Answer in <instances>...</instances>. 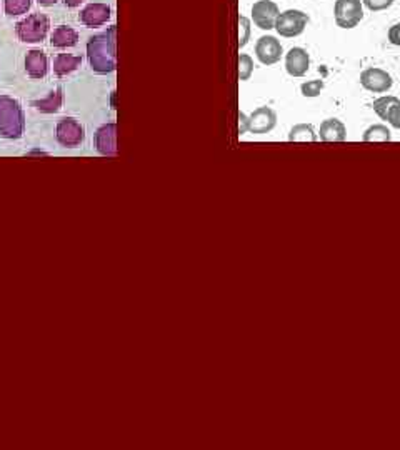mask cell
Returning a JSON list of instances; mask_svg holds the SVG:
<instances>
[{
	"instance_id": "14",
	"label": "cell",
	"mask_w": 400,
	"mask_h": 450,
	"mask_svg": "<svg viewBox=\"0 0 400 450\" xmlns=\"http://www.w3.org/2000/svg\"><path fill=\"white\" fill-rule=\"evenodd\" d=\"M319 139L322 142H345L347 139V129L342 120L338 118H327L320 124Z\"/></svg>"
},
{
	"instance_id": "22",
	"label": "cell",
	"mask_w": 400,
	"mask_h": 450,
	"mask_svg": "<svg viewBox=\"0 0 400 450\" xmlns=\"http://www.w3.org/2000/svg\"><path fill=\"white\" fill-rule=\"evenodd\" d=\"M7 16H22V13L29 12L32 6V0H4Z\"/></svg>"
},
{
	"instance_id": "8",
	"label": "cell",
	"mask_w": 400,
	"mask_h": 450,
	"mask_svg": "<svg viewBox=\"0 0 400 450\" xmlns=\"http://www.w3.org/2000/svg\"><path fill=\"white\" fill-rule=\"evenodd\" d=\"M256 55L262 65H274L284 55V47L274 35H262L256 44Z\"/></svg>"
},
{
	"instance_id": "19",
	"label": "cell",
	"mask_w": 400,
	"mask_h": 450,
	"mask_svg": "<svg viewBox=\"0 0 400 450\" xmlns=\"http://www.w3.org/2000/svg\"><path fill=\"white\" fill-rule=\"evenodd\" d=\"M289 140L290 142H315L319 140V135L315 134L314 127L310 124H297L292 127Z\"/></svg>"
},
{
	"instance_id": "9",
	"label": "cell",
	"mask_w": 400,
	"mask_h": 450,
	"mask_svg": "<svg viewBox=\"0 0 400 450\" xmlns=\"http://www.w3.org/2000/svg\"><path fill=\"white\" fill-rule=\"evenodd\" d=\"M84 137H86L84 127L75 118H62L57 124V140L64 147H70V149L77 147L82 144Z\"/></svg>"
},
{
	"instance_id": "28",
	"label": "cell",
	"mask_w": 400,
	"mask_h": 450,
	"mask_svg": "<svg viewBox=\"0 0 400 450\" xmlns=\"http://www.w3.org/2000/svg\"><path fill=\"white\" fill-rule=\"evenodd\" d=\"M387 37H389L390 44L400 47V22L395 23V26H392V27L389 28Z\"/></svg>"
},
{
	"instance_id": "7",
	"label": "cell",
	"mask_w": 400,
	"mask_h": 450,
	"mask_svg": "<svg viewBox=\"0 0 400 450\" xmlns=\"http://www.w3.org/2000/svg\"><path fill=\"white\" fill-rule=\"evenodd\" d=\"M279 6L272 0H258L252 6V22L261 30H272L279 17Z\"/></svg>"
},
{
	"instance_id": "24",
	"label": "cell",
	"mask_w": 400,
	"mask_h": 450,
	"mask_svg": "<svg viewBox=\"0 0 400 450\" xmlns=\"http://www.w3.org/2000/svg\"><path fill=\"white\" fill-rule=\"evenodd\" d=\"M253 72V60L251 55L240 54L239 55V77L240 80H248Z\"/></svg>"
},
{
	"instance_id": "1",
	"label": "cell",
	"mask_w": 400,
	"mask_h": 450,
	"mask_svg": "<svg viewBox=\"0 0 400 450\" xmlns=\"http://www.w3.org/2000/svg\"><path fill=\"white\" fill-rule=\"evenodd\" d=\"M87 59L93 72L110 74L117 69V26L87 42Z\"/></svg>"
},
{
	"instance_id": "12",
	"label": "cell",
	"mask_w": 400,
	"mask_h": 450,
	"mask_svg": "<svg viewBox=\"0 0 400 450\" xmlns=\"http://www.w3.org/2000/svg\"><path fill=\"white\" fill-rule=\"evenodd\" d=\"M96 147L98 154L110 155L117 154V124L110 122V124L102 125L96 134Z\"/></svg>"
},
{
	"instance_id": "15",
	"label": "cell",
	"mask_w": 400,
	"mask_h": 450,
	"mask_svg": "<svg viewBox=\"0 0 400 450\" xmlns=\"http://www.w3.org/2000/svg\"><path fill=\"white\" fill-rule=\"evenodd\" d=\"M25 70L32 79H42L49 72V60L47 55L39 49L30 50L25 57Z\"/></svg>"
},
{
	"instance_id": "10",
	"label": "cell",
	"mask_w": 400,
	"mask_h": 450,
	"mask_svg": "<svg viewBox=\"0 0 400 450\" xmlns=\"http://www.w3.org/2000/svg\"><path fill=\"white\" fill-rule=\"evenodd\" d=\"M277 125V113L270 107H258L248 116V132L252 134H267Z\"/></svg>"
},
{
	"instance_id": "21",
	"label": "cell",
	"mask_w": 400,
	"mask_h": 450,
	"mask_svg": "<svg viewBox=\"0 0 400 450\" xmlns=\"http://www.w3.org/2000/svg\"><path fill=\"white\" fill-rule=\"evenodd\" d=\"M400 102L397 97L394 96H382L379 99H375L374 103H372V107H374V112L377 113V116L382 118V120H385L387 118V112L390 111V107L394 106V103Z\"/></svg>"
},
{
	"instance_id": "31",
	"label": "cell",
	"mask_w": 400,
	"mask_h": 450,
	"mask_svg": "<svg viewBox=\"0 0 400 450\" xmlns=\"http://www.w3.org/2000/svg\"><path fill=\"white\" fill-rule=\"evenodd\" d=\"M37 2H39L40 6L49 7V6H54V4H57V0H37Z\"/></svg>"
},
{
	"instance_id": "6",
	"label": "cell",
	"mask_w": 400,
	"mask_h": 450,
	"mask_svg": "<svg viewBox=\"0 0 400 450\" xmlns=\"http://www.w3.org/2000/svg\"><path fill=\"white\" fill-rule=\"evenodd\" d=\"M392 84H394L392 75L384 69L370 67V69H365L364 72L360 74V85L365 90H369V92L384 94L392 89Z\"/></svg>"
},
{
	"instance_id": "30",
	"label": "cell",
	"mask_w": 400,
	"mask_h": 450,
	"mask_svg": "<svg viewBox=\"0 0 400 450\" xmlns=\"http://www.w3.org/2000/svg\"><path fill=\"white\" fill-rule=\"evenodd\" d=\"M82 2H84V0H65V6L70 7V9H74V7H79Z\"/></svg>"
},
{
	"instance_id": "26",
	"label": "cell",
	"mask_w": 400,
	"mask_h": 450,
	"mask_svg": "<svg viewBox=\"0 0 400 450\" xmlns=\"http://www.w3.org/2000/svg\"><path fill=\"white\" fill-rule=\"evenodd\" d=\"M395 0H362V4L369 9L370 12H382L394 6Z\"/></svg>"
},
{
	"instance_id": "13",
	"label": "cell",
	"mask_w": 400,
	"mask_h": 450,
	"mask_svg": "<svg viewBox=\"0 0 400 450\" xmlns=\"http://www.w3.org/2000/svg\"><path fill=\"white\" fill-rule=\"evenodd\" d=\"M110 18V7L107 4H88V6L80 12L79 21L86 27H98L103 26Z\"/></svg>"
},
{
	"instance_id": "4",
	"label": "cell",
	"mask_w": 400,
	"mask_h": 450,
	"mask_svg": "<svg viewBox=\"0 0 400 450\" xmlns=\"http://www.w3.org/2000/svg\"><path fill=\"white\" fill-rule=\"evenodd\" d=\"M309 21L310 18L305 12L297 11V9H290V11L279 13L274 28L280 37H285V39H294V37H299L304 34Z\"/></svg>"
},
{
	"instance_id": "2",
	"label": "cell",
	"mask_w": 400,
	"mask_h": 450,
	"mask_svg": "<svg viewBox=\"0 0 400 450\" xmlns=\"http://www.w3.org/2000/svg\"><path fill=\"white\" fill-rule=\"evenodd\" d=\"M23 111L16 99L0 97V135L6 139H21L23 134Z\"/></svg>"
},
{
	"instance_id": "27",
	"label": "cell",
	"mask_w": 400,
	"mask_h": 450,
	"mask_svg": "<svg viewBox=\"0 0 400 450\" xmlns=\"http://www.w3.org/2000/svg\"><path fill=\"white\" fill-rule=\"evenodd\" d=\"M385 120H387L389 124L394 127V129L400 130V102L394 103V106L390 107V111L387 112V118H385Z\"/></svg>"
},
{
	"instance_id": "5",
	"label": "cell",
	"mask_w": 400,
	"mask_h": 450,
	"mask_svg": "<svg viewBox=\"0 0 400 450\" xmlns=\"http://www.w3.org/2000/svg\"><path fill=\"white\" fill-rule=\"evenodd\" d=\"M333 18L341 28H354L364 18V4L362 0H336Z\"/></svg>"
},
{
	"instance_id": "25",
	"label": "cell",
	"mask_w": 400,
	"mask_h": 450,
	"mask_svg": "<svg viewBox=\"0 0 400 450\" xmlns=\"http://www.w3.org/2000/svg\"><path fill=\"white\" fill-rule=\"evenodd\" d=\"M251 34H252V28H251V21L247 17L240 16L239 17V47L247 45V42L251 40Z\"/></svg>"
},
{
	"instance_id": "3",
	"label": "cell",
	"mask_w": 400,
	"mask_h": 450,
	"mask_svg": "<svg viewBox=\"0 0 400 450\" xmlns=\"http://www.w3.org/2000/svg\"><path fill=\"white\" fill-rule=\"evenodd\" d=\"M50 22L44 13H32L27 18H23L16 26L17 37L27 44H37L47 37Z\"/></svg>"
},
{
	"instance_id": "16",
	"label": "cell",
	"mask_w": 400,
	"mask_h": 450,
	"mask_svg": "<svg viewBox=\"0 0 400 450\" xmlns=\"http://www.w3.org/2000/svg\"><path fill=\"white\" fill-rule=\"evenodd\" d=\"M79 42V34L69 26H59L52 32L50 44L57 49H65V47H74Z\"/></svg>"
},
{
	"instance_id": "18",
	"label": "cell",
	"mask_w": 400,
	"mask_h": 450,
	"mask_svg": "<svg viewBox=\"0 0 400 450\" xmlns=\"http://www.w3.org/2000/svg\"><path fill=\"white\" fill-rule=\"evenodd\" d=\"M34 106L37 111L44 113H54L57 112L60 106H62V89H55L49 94V97L42 99V101H35Z\"/></svg>"
},
{
	"instance_id": "29",
	"label": "cell",
	"mask_w": 400,
	"mask_h": 450,
	"mask_svg": "<svg viewBox=\"0 0 400 450\" xmlns=\"http://www.w3.org/2000/svg\"><path fill=\"white\" fill-rule=\"evenodd\" d=\"M246 132H248V117L246 116V113L240 112L239 116V134H246Z\"/></svg>"
},
{
	"instance_id": "17",
	"label": "cell",
	"mask_w": 400,
	"mask_h": 450,
	"mask_svg": "<svg viewBox=\"0 0 400 450\" xmlns=\"http://www.w3.org/2000/svg\"><path fill=\"white\" fill-rule=\"evenodd\" d=\"M82 64V57L80 55H70V54H59L54 59V72L59 77L72 74L74 70H77Z\"/></svg>"
},
{
	"instance_id": "20",
	"label": "cell",
	"mask_w": 400,
	"mask_h": 450,
	"mask_svg": "<svg viewBox=\"0 0 400 450\" xmlns=\"http://www.w3.org/2000/svg\"><path fill=\"white\" fill-rule=\"evenodd\" d=\"M390 139H392L390 130L382 124L370 125L369 129L364 132V135H362V140L364 142H390Z\"/></svg>"
},
{
	"instance_id": "11",
	"label": "cell",
	"mask_w": 400,
	"mask_h": 450,
	"mask_svg": "<svg viewBox=\"0 0 400 450\" xmlns=\"http://www.w3.org/2000/svg\"><path fill=\"white\" fill-rule=\"evenodd\" d=\"M310 55L302 47H292L285 54V70L290 77H304L309 72Z\"/></svg>"
},
{
	"instance_id": "23",
	"label": "cell",
	"mask_w": 400,
	"mask_h": 450,
	"mask_svg": "<svg viewBox=\"0 0 400 450\" xmlns=\"http://www.w3.org/2000/svg\"><path fill=\"white\" fill-rule=\"evenodd\" d=\"M324 90V80L315 79V80H309V82H304L300 85V92H302L304 97H319L320 92Z\"/></svg>"
}]
</instances>
